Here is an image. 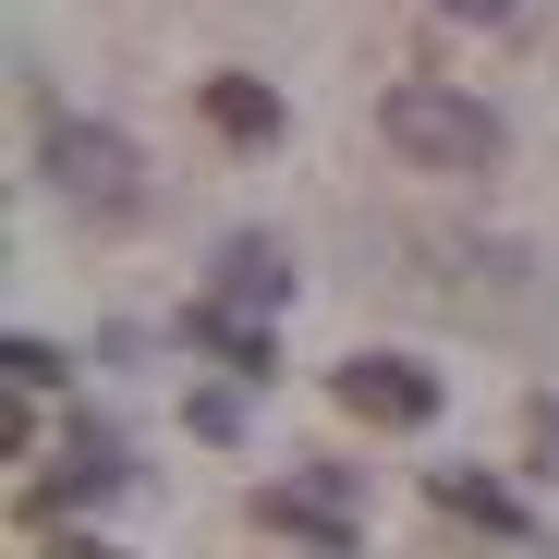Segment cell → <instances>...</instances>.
<instances>
[{"mask_svg":"<svg viewBox=\"0 0 559 559\" xmlns=\"http://www.w3.org/2000/svg\"><path fill=\"white\" fill-rule=\"evenodd\" d=\"M535 462H547V475H559V414L535 402Z\"/></svg>","mask_w":559,"mask_h":559,"instance_id":"8fae6325","label":"cell"},{"mask_svg":"<svg viewBox=\"0 0 559 559\" xmlns=\"http://www.w3.org/2000/svg\"><path fill=\"white\" fill-rule=\"evenodd\" d=\"M49 559H122L110 535H49Z\"/></svg>","mask_w":559,"mask_h":559,"instance_id":"30bf717a","label":"cell"},{"mask_svg":"<svg viewBox=\"0 0 559 559\" xmlns=\"http://www.w3.org/2000/svg\"><path fill=\"white\" fill-rule=\"evenodd\" d=\"M37 170H49V195L85 207V219H134V207H146V158H134L110 122H49Z\"/></svg>","mask_w":559,"mask_h":559,"instance_id":"7a4b0ae2","label":"cell"},{"mask_svg":"<svg viewBox=\"0 0 559 559\" xmlns=\"http://www.w3.org/2000/svg\"><path fill=\"white\" fill-rule=\"evenodd\" d=\"M280 293H293L280 243H219V280H207V305H231V317H267Z\"/></svg>","mask_w":559,"mask_h":559,"instance_id":"8992f818","label":"cell"},{"mask_svg":"<svg viewBox=\"0 0 559 559\" xmlns=\"http://www.w3.org/2000/svg\"><path fill=\"white\" fill-rule=\"evenodd\" d=\"M426 499H438V511H462V523H487V535H523V499H511V487H487V475H462V462H438Z\"/></svg>","mask_w":559,"mask_h":559,"instance_id":"52a82bcc","label":"cell"},{"mask_svg":"<svg viewBox=\"0 0 559 559\" xmlns=\"http://www.w3.org/2000/svg\"><path fill=\"white\" fill-rule=\"evenodd\" d=\"M438 13H462V25H511L523 0H438Z\"/></svg>","mask_w":559,"mask_h":559,"instance_id":"9c48e42d","label":"cell"},{"mask_svg":"<svg viewBox=\"0 0 559 559\" xmlns=\"http://www.w3.org/2000/svg\"><path fill=\"white\" fill-rule=\"evenodd\" d=\"M0 365H13V390H25V402L61 390V353H49V341H0Z\"/></svg>","mask_w":559,"mask_h":559,"instance_id":"ba28073f","label":"cell"},{"mask_svg":"<svg viewBox=\"0 0 559 559\" xmlns=\"http://www.w3.org/2000/svg\"><path fill=\"white\" fill-rule=\"evenodd\" d=\"M329 402H341L353 426H426V414H438V365H414V353H353L341 378H329Z\"/></svg>","mask_w":559,"mask_h":559,"instance_id":"3957f363","label":"cell"},{"mask_svg":"<svg viewBox=\"0 0 559 559\" xmlns=\"http://www.w3.org/2000/svg\"><path fill=\"white\" fill-rule=\"evenodd\" d=\"M378 134H390V146H402L414 170H450V182L499 170V146H511L487 98H462V85H426V73H414V85H390V98H378Z\"/></svg>","mask_w":559,"mask_h":559,"instance_id":"6da1fadb","label":"cell"},{"mask_svg":"<svg viewBox=\"0 0 559 559\" xmlns=\"http://www.w3.org/2000/svg\"><path fill=\"white\" fill-rule=\"evenodd\" d=\"M195 110H207L219 146H280V85H255V73H207Z\"/></svg>","mask_w":559,"mask_h":559,"instance_id":"5b68a950","label":"cell"},{"mask_svg":"<svg viewBox=\"0 0 559 559\" xmlns=\"http://www.w3.org/2000/svg\"><path fill=\"white\" fill-rule=\"evenodd\" d=\"M255 523H267V535L353 547V523H365V487L341 475V462H317V475H280V487H255Z\"/></svg>","mask_w":559,"mask_h":559,"instance_id":"277c9868","label":"cell"}]
</instances>
